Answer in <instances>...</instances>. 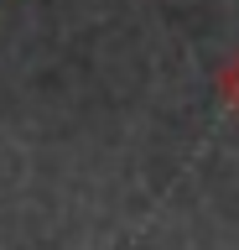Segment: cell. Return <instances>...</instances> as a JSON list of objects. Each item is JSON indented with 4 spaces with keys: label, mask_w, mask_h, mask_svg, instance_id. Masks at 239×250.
Segmentation results:
<instances>
[{
    "label": "cell",
    "mask_w": 239,
    "mask_h": 250,
    "mask_svg": "<svg viewBox=\"0 0 239 250\" xmlns=\"http://www.w3.org/2000/svg\"><path fill=\"white\" fill-rule=\"evenodd\" d=\"M219 94H223V99H229V104L239 109V52H234L229 62H223V73H219Z\"/></svg>",
    "instance_id": "obj_1"
}]
</instances>
